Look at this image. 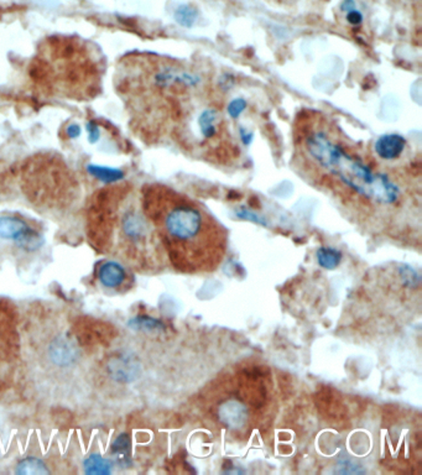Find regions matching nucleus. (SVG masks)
I'll return each mask as SVG.
<instances>
[{"label": "nucleus", "instance_id": "f257e3e1", "mask_svg": "<svg viewBox=\"0 0 422 475\" xmlns=\"http://www.w3.org/2000/svg\"><path fill=\"white\" fill-rule=\"evenodd\" d=\"M147 203L175 268L188 274L218 268L225 255L227 233L213 216L168 187H152Z\"/></svg>", "mask_w": 422, "mask_h": 475}, {"label": "nucleus", "instance_id": "f03ea898", "mask_svg": "<svg viewBox=\"0 0 422 475\" xmlns=\"http://www.w3.org/2000/svg\"><path fill=\"white\" fill-rule=\"evenodd\" d=\"M298 130V150L304 168L320 171L357 196L382 206H391L401 197L400 186L384 172L377 171L349 149L337 130L323 118H309Z\"/></svg>", "mask_w": 422, "mask_h": 475}, {"label": "nucleus", "instance_id": "7ed1b4c3", "mask_svg": "<svg viewBox=\"0 0 422 475\" xmlns=\"http://www.w3.org/2000/svg\"><path fill=\"white\" fill-rule=\"evenodd\" d=\"M36 233L23 219L12 216L0 217V238L4 241H15L17 245L24 248Z\"/></svg>", "mask_w": 422, "mask_h": 475}, {"label": "nucleus", "instance_id": "20e7f679", "mask_svg": "<svg viewBox=\"0 0 422 475\" xmlns=\"http://www.w3.org/2000/svg\"><path fill=\"white\" fill-rule=\"evenodd\" d=\"M79 354V348L67 337H55L49 346V357L57 367H70L77 360Z\"/></svg>", "mask_w": 422, "mask_h": 475}, {"label": "nucleus", "instance_id": "39448f33", "mask_svg": "<svg viewBox=\"0 0 422 475\" xmlns=\"http://www.w3.org/2000/svg\"><path fill=\"white\" fill-rule=\"evenodd\" d=\"M407 149V141L404 136L388 134L380 136L374 144L377 156L383 161H396L403 157Z\"/></svg>", "mask_w": 422, "mask_h": 475}, {"label": "nucleus", "instance_id": "423d86ee", "mask_svg": "<svg viewBox=\"0 0 422 475\" xmlns=\"http://www.w3.org/2000/svg\"><path fill=\"white\" fill-rule=\"evenodd\" d=\"M123 234L131 241H144L149 234L147 219L136 211L125 213L120 222Z\"/></svg>", "mask_w": 422, "mask_h": 475}, {"label": "nucleus", "instance_id": "0eeeda50", "mask_svg": "<svg viewBox=\"0 0 422 475\" xmlns=\"http://www.w3.org/2000/svg\"><path fill=\"white\" fill-rule=\"evenodd\" d=\"M98 279L102 285L107 289H117L124 284L127 279L125 270L120 264L115 261H107L102 264L98 271Z\"/></svg>", "mask_w": 422, "mask_h": 475}, {"label": "nucleus", "instance_id": "6e6552de", "mask_svg": "<svg viewBox=\"0 0 422 475\" xmlns=\"http://www.w3.org/2000/svg\"><path fill=\"white\" fill-rule=\"evenodd\" d=\"M136 363L128 355H120L113 358L109 364V373L115 380L130 381L136 375Z\"/></svg>", "mask_w": 422, "mask_h": 475}, {"label": "nucleus", "instance_id": "1a4fd4ad", "mask_svg": "<svg viewBox=\"0 0 422 475\" xmlns=\"http://www.w3.org/2000/svg\"><path fill=\"white\" fill-rule=\"evenodd\" d=\"M88 174L99 179L104 184H114L118 182L124 177V172L119 168H108V166H99V165H88L87 166Z\"/></svg>", "mask_w": 422, "mask_h": 475}, {"label": "nucleus", "instance_id": "9d476101", "mask_svg": "<svg viewBox=\"0 0 422 475\" xmlns=\"http://www.w3.org/2000/svg\"><path fill=\"white\" fill-rule=\"evenodd\" d=\"M317 261L321 268H327V270H333L337 268L338 265L342 261V252L334 249V248H328V246H322L317 250Z\"/></svg>", "mask_w": 422, "mask_h": 475}, {"label": "nucleus", "instance_id": "9b49d317", "mask_svg": "<svg viewBox=\"0 0 422 475\" xmlns=\"http://www.w3.org/2000/svg\"><path fill=\"white\" fill-rule=\"evenodd\" d=\"M86 474L107 475L112 472V463L99 454H92L83 463Z\"/></svg>", "mask_w": 422, "mask_h": 475}, {"label": "nucleus", "instance_id": "f8f14e48", "mask_svg": "<svg viewBox=\"0 0 422 475\" xmlns=\"http://www.w3.org/2000/svg\"><path fill=\"white\" fill-rule=\"evenodd\" d=\"M17 474H28V475H41L49 474L50 470L47 469L45 463L41 462L40 459L34 458V457H29L25 458L17 465Z\"/></svg>", "mask_w": 422, "mask_h": 475}, {"label": "nucleus", "instance_id": "ddd939ff", "mask_svg": "<svg viewBox=\"0 0 422 475\" xmlns=\"http://www.w3.org/2000/svg\"><path fill=\"white\" fill-rule=\"evenodd\" d=\"M197 17V9L195 6H190V4H182L175 12L176 23L181 25V26H184V28H192L195 23H196Z\"/></svg>", "mask_w": 422, "mask_h": 475}, {"label": "nucleus", "instance_id": "4468645a", "mask_svg": "<svg viewBox=\"0 0 422 475\" xmlns=\"http://www.w3.org/2000/svg\"><path fill=\"white\" fill-rule=\"evenodd\" d=\"M130 328L136 330H143V332H154V330H165L161 321L152 319L150 316H136L128 322Z\"/></svg>", "mask_w": 422, "mask_h": 475}, {"label": "nucleus", "instance_id": "2eb2a0df", "mask_svg": "<svg viewBox=\"0 0 422 475\" xmlns=\"http://www.w3.org/2000/svg\"><path fill=\"white\" fill-rule=\"evenodd\" d=\"M113 456L119 463H125L130 460V438L128 435H120L115 438L112 444Z\"/></svg>", "mask_w": 422, "mask_h": 475}, {"label": "nucleus", "instance_id": "dca6fc26", "mask_svg": "<svg viewBox=\"0 0 422 475\" xmlns=\"http://www.w3.org/2000/svg\"><path fill=\"white\" fill-rule=\"evenodd\" d=\"M245 106L247 103L242 98H238V99H234L232 101L228 106H227V112L229 114V117L233 118V119H236V118L241 117V114L244 112L245 109Z\"/></svg>", "mask_w": 422, "mask_h": 475}, {"label": "nucleus", "instance_id": "f3484780", "mask_svg": "<svg viewBox=\"0 0 422 475\" xmlns=\"http://www.w3.org/2000/svg\"><path fill=\"white\" fill-rule=\"evenodd\" d=\"M400 274L403 276L406 285L414 286L415 284H419V275L414 268H407V266L400 268Z\"/></svg>", "mask_w": 422, "mask_h": 475}, {"label": "nucleus", "instance_id": "a211bd4d", "mask_svg": "<svg viewBox=\"0 0 422 475\" xmlns=\"http://www.w3.org/2000/svg\"><path fill=\"white\" fill-rule=\"evenodd\" d=\"M87 133H88V140L92 144L97 143L101 138V129L98 127V124L93 120L87 123Z\"/></svg>", "mask_w": 422, "mask_h": 475}, {"label": "nucleus", "instance_id": "6ab92c4d", "mask_svg": "<svg viewBox=\"0 0 422 475\" xmlns=\"http://www.w3.org/2000/svg\"><path fill=\"white\" fill-rule=\"evenodd\" d=\"M347 20H348L349 24L352 25H359L362 22H363V15L359 10L357 9H353L350 12L347 13Z\"/></svg>", "mask_w": 422, "mask_h": 475}, {"label": "nucleus", "instance_id": "aec40b11", "mask_svg": "<svg viewBox=\"0 0 422 475\" xmlns=\"http://www.w3.org/2000/svg\"><path fill=\"white\" fill-rule=\"evenodd\" d=\"M66 134L70 139H77L81 136V127L79 124H70L66 129Z\"/></svg>", "mask_w": 422, "mask_h": 475}, {"label": "nucleus", "instance_id": "412c9836", "mask_svg": "<svg viewBox=\"0 0 422 475\" xmlns=\"http://www.w3.org/2000/svg\"><path fill=\"white\" fill-rule=\"evenodd\" d=\"M238 216L239 217H242V218H247V219H250V220H253V222H257V223H260L263 224V225H266V222H265L264 219L260 218V217H258V216H255V214H253V213L250 212H239L238 213Z\"/></svg>", "mask_w": 422, "mask_h": 475}, {"label": "nucleus", "instance_id": "4be33fe9", "mask_svg": "<svg viewBox=\"0 0 422 475\" xmlns=\"http://www.w3.org/2000/svg\"><path fill=\"white\" fill-rule=\"evenodd\" d=\"M353 9H355V0H344L343 4H342V10L348 13Z\"/></svg>", "mask_w": 422, "mask_h": 475}]
</instances>
